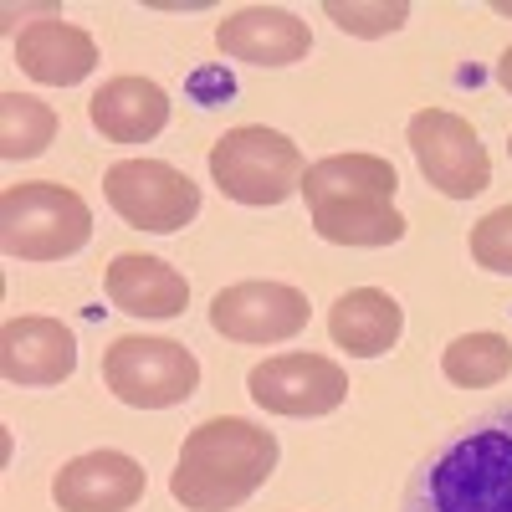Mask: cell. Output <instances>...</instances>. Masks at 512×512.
Returning <instances> with one entry per match:
<instances>
[{
  "mask_svg": "<svg viewBox=\"0 0 512 512\" xmlns=\"http://www.w3.org/2000/svg\"><path fill=\"white\" fill-rule=\"evenodd\" d=\"M216 47L231 62L251 67H292L313 52V31L308 21H297L282 6H241L216 26Z\"/></svg>",
  "mask_w": 512,
  "mask_h": 512,
  "instance_id": "7c38bea8",
  "label": "cell"
},
{
  "mask_svg": "<svg viewBox=\"0 0 512 512\" xmlns=\"http://www.w3.org/2000/svg\"><path fill=\"white\" fill-rule=\"evenodd\" d=\"M93 236V210L72 185L26 180L0 195V246L16 262H62Z\"/></svg>",
  "mask_w": 512,
  "mask_h": 512,
  "instance_id": "277c9868",
  "label": "cell"
},
{
  "mask_svg": "<svg viewBox=\"0 0 512 512\" xmlns=\"http://www.w3.org/2000/svg\"><path fill=\"white\" fill-rule=\"evenodd\" d=\"M103 195L134 231H180L200 216V185L164 159H118L103 175Z\"/></svg>",
  "mask_w": 512,
  "mask_h": 512,
  "instance_id": "52a82bcc",
  "label": "cell"
},
{
  "mask_svg": "<svg viewBox=\"0 0 512 512\" xmlns=\"http://www.w3.org/2000/svg\"><path fill=\"white\" fill-rule=\"evenodd\" d=\"M246 390L272 415L313 420V415H333L349 400V374L323 354H277L246 374Z\"/></svg>",
  "mask_w": 512,
  "mask_h": 512,
  "instance_id": "9c48e42d",
  "label": "cell"
},
{
  "mask_svg": "<svg viewBox=\"0 0 512 512\" xmlns=\"http://www.w3.org/2000/svg\"><path fill=\"white\" fill-rule=\"evenodd\" d=\"M108 297L113 308L128 318H180L190 303V282L159 262V256H139V251H123L108 262Z\"/></svg>",
  "mask_w": 512,
  "mask_h": 512,
  "instance_id": "9a60e30c",
  "label": "cell"
},
{
  "mask_svg": "<svg viewBox=\"0 0 512 512\" xmlns=\"http://www.w3.org/2000/svg\"><path fill=\"white\" fill-rule=\"evenodd\" d=\"M441 369L451 384L461 390H487V384H502L512 374V338L502 333H461L446 344Z\"/></svg>",
  "mask_w": 512,
  "mask_h": 512,
  "instance_id": "ac0fdd59",
  "label": "cell"
},
{
  "mask_svg": "<svg viewBox=\"0 0 512 512\" xmlns=\"http://www.w3.org/2000/svg\"><path fill=\"white\" fill-rule=\"evenodd\" d=\"M77 369V338L57 318H11L0 328V374L21 390H47Z\"/></svg>",
  "mask_w": 512,
  "mask_h": 512,
  "instance_id": "4fadbf2b",
  "label": "cell"
},
{
  "mask_svg": "<svg viewBox=\"0 0 512 512\" xmlns=\"http://www.w3.org/2000/svg\"><path fill=\"white\" fill-rule=\"evenodd\" d=\"M144 487H149V477L134 456L88 451L52 477V502L62 512H128L144 497Z\"/></svg>",
  "mask_w": 512,
  "mask_h": 512,
  "instance_id": "8fae6325",
  "label": "cell"
},
{
  "mask_svg": "<svg viewBox=\"0 0 512 512\" xmlns=\"http://www.w3.org/2000/svg\"><path fill=\"white\" fill-rule=\"evenodd\" d=\"M410 149L420 175L446 200H472L492 185V159L477 139V128L451 108H420L410 118Z\"/></svg>",
  "mask_w": 512,
  "mask_h": 512,
  "instance_id": "ba28073f",
  "label": "cell"
},
{
  "mask_svg": "<svg viewBox=\"0 0 512 512\" xmlns=\"http://www.w3.org/2000/svg\"><path fill=\"white\" fill-rule=\"evenodd\" d=\"M16 62L41 88H72L98 67V41L72 21H31L16 36Z\"/></svg>",
  "mask_w": 512,
  "mask_h": 512,
  "instance_id": "2e32d148",
  "label": "cell"
},
{
  "mask_svg": "<svg viewBox=\"0 0 512 512\" xmlns=\"http://www.w3.org/2000/svg\"><path fill=\"white\" fill-rule=\"evenodd\" d=\"M507 154H512V144H507Z\"/></svg>",
  "mask_w": 512,
  "mask_h": 512,
  "instance_id": "603a6c76",
  "label": "cell"
},
{
  "mask_svg": "<svg viewBox=\"0 0 512 512\" xmlns=\"http://www.w3.org/2000/svg\"><path fill=\"white\" fill-rule=\"evenodd\" d=\"M57 139V113L31 93H0V154L36 159Z\"/></svg>",
  "mask_w": 512,
  "mask_h": 512,
  "instance_id": "d6986e66",
  "label": "cell"
},
{
  "mask_svg": "<svg viewBox=\"0 0 512 512\" xmlns=\"http://www.w3.org/2000/svg\"><path fill=\"white\" fill-rule=\"evenodd\" d=\"M400 512H512V400L466 420L410 477Z\"/></svg>",
  "mask_w": 512,
  "mask_h": 512,
  "instance_id": "6da1fadb",
  "label": "cell"
},
{
  "mask_svg": "<svg viewBox=\"0 0 512 512\" xmlns=\"http://www.w3.org/2000/svg\"><path fill=\"white\" fill-rule=\"evenodd\" d=\"M497 82L512 93V47H507V52H502V62H497Z\"/></svg>",
  "mask_w": 512,
  "mask_h": 512,
  "instance_id": "7402d4cb",
  "label": "cell"
},
{
  "mask_svg": "<svg viewBox=\"0 0 512 512\" xmlns=\"http://www.w3.org/2000/svg\"><path fill=\"white\" fill-rule=\"evenodd\" d=\"M323 16L349 36H390L410 21V6L405 0H374V6H359V0H328Z\"/></svg>",
  "mask_w": 512,
  "mask_h": 512,
  "instance_id": "ffe728a7",
  "label": "cell"
},
{
  "mask_svg": "<svg viewBox=\"0 0 512 512\" xmlns=\"http://www.w3.org/2000/svg\"><path fill=\"white\" fill-rule=\"evenodd\" d=\"M395 190L400 175L379 154H328L303 175L313 231L333 246H395L405 236Z\"/></svg>",
  "mask_w": 512,
  "mask_h": 512,
  "instance_id": "3957f363",
  "label": "cell"
},
{
  "mask_svg": "<svg viewBox=\"0 0 512 512\" xmlns=\"http://www.w3.org/2000/svg\"><path fill=\"white\" fill-rule=\"evenodd\" d=\"M103 384L134 410H169L200 390V359L175 338H113L103 354Z\"/></svg>",
  "mask_w": 512,
  "mask_h": 512,
  "instance_id": "8992f818",
  "label": "cell"
},
{
  "mask_svg": "<svg viewBox=\"0 0 512 512\" xmlns=\"http://www.w3.org/2000/svg\"><path fill=\"white\" fill-rule=\"evenodd\" d=\"M328 333H333V344L344 354L379 359V354H390L400 344L405 308L395 303L390 292H379V287H354V292H344L328 308Z\"/></svg>",
  "mask_w": 512,
  "mask_h": 512,
  "instance_id": "e0dca14e",
  "label": "cell"
},
{
  "mask_svg": "<svg viewBox=\"0 0 512 512\" xmlns=\"http://www.w3.org/2000/svg\"><path fill=\"white\" fill-rule=\"evenodd\" d=\"M88 118L108 144H149L169 123V93L149 77H113L88 98Z\"/></svg>",
  "mask_w": 512,
  "mask_h": 512,
  "instance_id": "5bb4252c",
  "label": "cell"
},
{
  "mask_svg": "<svg viewBox=\"0 0 512 512\" xmlns=\"http://www.w3.org/2000/svg\"><path fill=\"white\" fill-rule=\"evenodd\" d=\"M303 149L277 128H231L210 144V180L236 205H282L303 190Z\"/></svg>",
  "mask_w": 512,
  "mask_h": 512,
  "instance_id": "5b68a950",
  "label": "cell"
},
{
  "mask_svg": "<svg viewBox=\"0 0 512 512\" xmlns=\"http://www.w3.org/2000/svg\"><path fill=\"white\" fill-rule=\"evenodd\" d=\"M277 472V436L241 415L200 420L180 446L169 497L185 512H236Z\"/></svg>",
  "mask_w": 512,
  "mask_h": 512,
  "instance_id": "7a4b0ae2",
  "label": "cell"
},
{
  "mask_svg": "<svg viewBox=\"0 0 512 512\" xmlns=\"http://www.w3.org/2000/svg\"><path fill=\"white\" fill-rule=\"evenodd\" d=\"M472 262L487 267V272H502L512 277V205L492 210L472 226Z\"/></svg>",
  "mask_w": 512,
  "mask_h": 512,
  "instance_id": "44dd1931",
  "label": "cell"
},
{
  "mask_svg": "<svg viewBox=\"0 0 512 512\" xmlns=\"http://www.w3.org/2000/svg\"><path fill=\"white\" fill-rule=\"evenodd\" d=\"M308 318V297L287 282H236L210 303V328L231 344H287L308 328Z\"/></svg>",
  "mask_w": 512,
  "mask_h": 512,
  "instance_id": "30bf717a",
  "label": "cell"
}]
</instances>
